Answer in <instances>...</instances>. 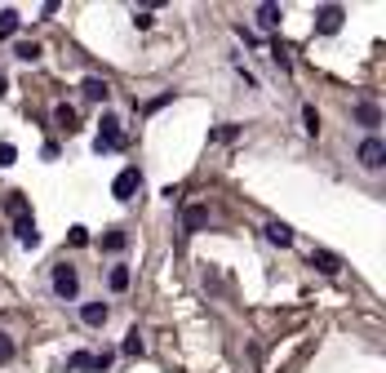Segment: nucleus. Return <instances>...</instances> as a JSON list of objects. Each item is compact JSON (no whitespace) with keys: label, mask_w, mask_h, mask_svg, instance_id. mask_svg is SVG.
I'll list each match as a JSON object with an SVG mask.
<instances>
[{"label":"nucleus","mask_w":386,"mask_h":373,"mask_svg":"<svg viewBox=\"0 0 386 373\" xmlns=\"http://www.w3.org/2000/svg\"><path fill=\"white\" fill-rule=\"evenodd\" d=\"M67 240H71V245H89V231H84V227H71Z\"/></svg>","instance_id":"nucleus-27"},{"label":"nucleus","mask_w":386,"mask_h":373,"mask_svg":"<svg viewBox=\"0 0 386 373\" xmlns=\"http://www.w3.org/2000/svg\"><path fill=\"white\" fill-rule=\"evenodd\" d=\"M80 93H84L89 102H107V93H111V85H107V80H98V76H89V80L80 85Z\"/></svg>","instance_id":"nucleus-14"},{"label":"nucleus","mask_w":386,"mask_h":373,"mask_svg":"<svg viewBox=\"0 0 386 373\" xmlns=\"http://www.w3.org/2000/svg\"><path fill=\"white\" fill-rule=\"evenodd\" d=\"M138 191H142V169H138V165H129V169L116 174V183H111V196L116 200H134Z\"/></svg>","instance_id":"nucleus-3"},{"label":"nucleus","mask_w":386,"mask_h":373,"mask_svg":"<svg viewBox=\"0 0 386 373\" xmlns=\"http://www.w3.org/2000/svg\"><path fill=\"white\" fill-rule=\"evenodd\" d=\"M54 294L63 298V303H76V298H80V275H76L71 262H58V267H54Z\"/></svg>","instance_id":"nucleus-1"},{"label":"nucleus","mask_w":386,"mask_h":373,"mask_svg":"<svg viewBox=\"0 0 386 373\" xmlns=\"http://www.w3.org/2000/svg\"><path fill=\"white\" fill-rule=\"evenodd\" d=\"M271 63H275V67H280V71H288V50H284V45H280V40H275V45H271Z\"/></svg>","instance_id":"nucleus-23"},{"label":"nucleus","mask_w":386,"mask_h":373,"mask_svg":"<svg viewBox=\"0 0 386 373\" xmlns=\"http://www.w3.org/2000/svg\"><path fill=\"white\" fill-rule=\"evenodd\" d=\"M342 18H346L342 5H324V9H316V31H320V36L342 31Z\"/></svg>","instance_id":"nucleus-6"},{"label":"nucleus","mask_w":386,"mask_h":373,"mask_svg":"<svg viewBox=\"0 0 386 373\" xmlns=\"http://www.w3.org/2000/svg\"><path fill=\"white\" fill-rule=\"evenodd\" d=\"M14 240H18L22 249H36V245H40V231H36V218H18V222H14Z\"/></svg>","instance_id":"nucleus-8"},{"label":"nucleus","mask_w":386,"mask_h":373,"mask_svg":"<svg viewBox=\"0 0 386 373\" xmlns=\"http://www.w3.org/2000/svg\"><path fill=\"white\" fill-rule=\"evenodd\" d=\"M311 267L324 271V275H337V271H342V262H337V254H329V249H311Z\"/></svg>","instance_id":"nucleus-10"},{"label":"nucleus","mask_w":386,"mask_h":373,"mask_svg":"<svg viewBox=\"0 0 386 373\" xmlns=\"http://www.w3.org/2000/svg\"><path fill=\"white\" fill-rule=\"evenodd\" d=\"M9 360H14V338L0 333V365H9Z\"/></svg>","instance_id":"nucleus-24"},{"label":"nucleus","mask_w":386,"mask_h":373,"mask_svg":"<svg viewBox=\"0 0 386 373\" xmlns=\"http://www.w3.org/2000/svg\"><path fill=\"white\" fill-rule=\"evenodd\" d=\"M5 213H9V218H31V204H27V196H22V191H9V196H5Z\"/></svg>","instance_id":"nucleus-11"},{"label":"nucleus","mask_w":386,"mask_h":373,"mask_svg":"<svg viewBox=\"0 0 386 373\" xmlns=\"http://www.w3.org/2000/svg\"><path fill=\"white\" fill-rule=\"evenodd\" d=\"M267 240H271V245H293V227L280 222V218H271L267 222Z\"/></svg>","instance_id":"nucleus-15"},{"label":"nucleus","mask_w":386,"mask_h":373,"mask_svg":"<svg viewBox=\"0 0 386 373\" xmlns=\"http://www.w3.org/2000/svg\"><path fill=\"white\" fill-rule=\"evenodd\" d=\"M302 125H307V134H311V138L320 134V112H316V107H311V102L302 107Z\"/></svg>","instance_id":"nucleus-21"},{"label":"nucleus","mask_w":386,"mask_h":373,"mask_svg":"<svg viewBox=\"0 0 386 373\" xmlns=\"http://www.w3.org/2000/svg\"><path fill=\"white\" fill-rule=\"evenodd\" d=\"M142 351H147V342H142V333L134 329V333L125 338V356H142Z\"/></svg>","instance_id":"nucleus-22"},{"label":"nucleus","mask_w":386,"mask_h":373,"mask_svg":"<svg viewBox=\"0 0 386 373\" xmlns=\"http://www.w3.org/2000/svg\"><path fill=\"white\" fill-rule=\"evenodd\" d=\"M111 369V351L89 356V351H71L67 356V373H107Z\"/></svg>","instance_id":"nucleus-2"},{"label":"nucleus","mask_w":386,"mask_h":373,"mask_svg":"<svg viewBox=\"0 0 386 373\" xmlns=\"http://www.w3.org/2000/svg\"><path fill=\"white\" fill-rule=\"evenodd\" d=\"M107 284H111L116 294H125V289H129V267H111V271H107Z\"/></svg>","instance_id":"nucleus-18"},{"label":"nucleus","mask_w":386,"mask_h":373,"mask_svg":"<svg viewBox=\"0 0 386 373\" xmlns=\"http://www.w3.org/2000/svg\"><path fill=\"white\" fill-rule=\"evenodd\" d=\"M151 22H155V18H151V9H134V27H138V31H147Z\"/></svg>","instance_id":"nucleus-26"},{"label":"nucleus","mask_w":386,"mask_h":373,"mask_svg":"<svg viewBox=\"0 0 386 373\" xmlns=\"http://www.w3.org/2000/svg\"><path fill=\"white\" fill-rule=\"evenodd\" d=\"M120 142H125V138H120V116H111V112H107L102 116V129H98V138H93V151H116L120 147Z\"/></svg>","instance_id":"nucleus-5"},{"label":"nucleus","mask_w":386,"mask_h":373,"mask_svg":"<svg viewBox=\"0 0 386 373\" xmlns=\"http://www.w3.org/2000/svg\"><path fill=\"white\" fill-rule=\"evenodd\" d=\"M125 245H129V236H125V231H107V236H102V249H107V254H120Z\"/></svg>","instance_id":"nucleus-19"},{"label":"nucleus","mask_w":386,"mask_h":373,"mask_svg":"<svg viewBox=\"0 0 386 373\" xmlns=\"http://www.w3.org/2000/svg\"><path fill=\"white\" fill-rule=\"evenodd\" d=\"M355 160L364 165V169H382L386 165V142L378 138V134H369L364 142H360V151H355Z\"/></svg>","instance_id":"nucleus-4"},{"label":"nucleus","mask_w":386,"mask_h":373,"mask_svg":"<svg viewBox=\"0 0 386 373\" xmlns=\"http://www.w3.org/2000/svg\"><path fill=\"white\" fill-rule=\"evenodd\" d=\"M204 222H209V209H204V204H187L183 209V231H200Z\"/></svg>","instance_id":"nucleus-12"},{"label":"nucleus","mask_w":386,"mask_h":373,"mask_svg":"<svg viewBox=\"0 0 386 373\" xmlns=\"http://www.w3.org/2000/svg\"><path fill=\"white\" fill-rule=\"evenodd\" d=\"M107 316H111V307H107V303H84V307H80V320L89 324V329H102Z\"/></svg>","instance_id":"nucleus-9"},{"label":"nucleus","mask_w":386,"mask_h":373,"mask_svg":"<svg viewBox=\"0 0 386 373\" xmlns=\"http://www.w3.org/2000/svg\"><path fill=\"white\" fill-rule=\"evenodd\" d=\"M351 116L369 129V134H378V125H382V107H378V102H369V98H364V102H355V112H351Z\"/></svg>","instance_id":"nucleus-7"},{"label":"nucleus","mask_w":386,"mask_h":373,"mask_svg":"<svg viewBox=\"0 0 386 373\" xmlns=\"http://www.w3.org/2000/svg\"><path fill=\"white\" fill-rule=\"evenodd\" d=\"M18 160V147H14V142H0V165H5V169H9V165H14Z\"/></svg>","instance_id":"nucleus-25"},{"label":"nucleus","mask_w":386,"mask_h":373,"mask_svg":"<svg viewBox=\"0 0 386 373\" xmlns=\"http://www.w3.org/2000/svg\"><path fill=\"white\" fill-rule=\"evenodd\" d=\"M5 93H9V80H5V76H0V98H5Z\"/></svg>","instance_id":"nucleus-28"},{"label":"nucleus","mask_w":386,"mask_h":373,"mask_svg":"<svg viewBox=\"0 0 386 373\" xmlns=\"http://www.w3.org/2000/svg\"><path fill=\"white\" fill-rule=\"evenodd\" d=\"M54 125H58V129H67V134H76V129H80V120H76V107L58 102V107H54Z\"/></svg>","instance_id":"nucleus-13"},{"label":"nucleus","mask_w":386,"mask_h":373,"mask_svg":"<svg viewBox=\"0 0 386 373\" xmlns=\"http://www.w3.org/2000/svg\"><path fill=\"white\" fill-rule=\"evenodd\" d=\"M14 58H22V63H36V58H40V45H36V40H18V45H14Z\"/></svg>","instance_id":"nucleus-17"},{"label":"nucleus","mask_w":386,"mask_h":373,"mask_svg":"<svg viewBox=\"0 0 386 373\" xmlns=\"http://www.w3.org/2000/svg\"><path fill=\"white\" fill-rule=\"evenodd\" d=\"M18 31V9H0V36H14Z\"/></svg>","instance_id":"nucleus-20"},{"label":"nucleus","mask_w":386,"mask_h":373,"mask_svg":"<svg viewBox=\"0 0 386 373\" xmlns=\"http://www.w3.org/2000/svg\"><path fill=\"white\" fill-rule=\"evenodd\" d=\"M280 18H284V9L280 5H258V22H262V27H280Z\"/></svg>","instance_id":"nucleus-16"}]
</instances>
